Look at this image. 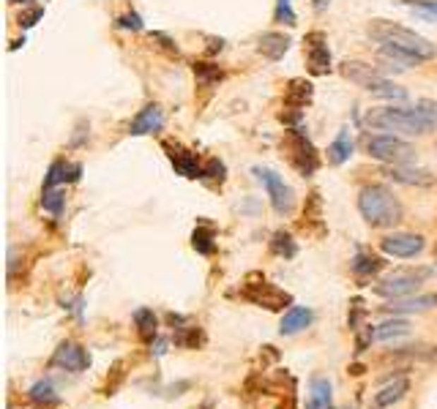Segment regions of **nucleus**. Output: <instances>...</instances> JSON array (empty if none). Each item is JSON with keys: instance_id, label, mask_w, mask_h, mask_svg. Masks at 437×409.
Returning a JSON list of instances; mask_svg holds the SVG:
<instances>
[{"instance_id": "nucleus-40", "label": "nucleus", "mask_w": 437, "mask_h": 409, "mask_svg": "<svg viewBox=\"0 0 437 409\" xmlns=\"http://www.w3.org/2000/svg\"><path fill=\"white\" fill-rule=\"evenodd\" d=\"M88 131H90V128H88L85 123H80V128H77V134H74V140H71V147H80V145L85 142V137H88Z\"/></svg>"}, {"instance_id": "nucleus-33", "label": "nucleus", "mask_w": 437, "mask_h": 409, "mask_svg": "<svg viewBox=\"0 0 437 409\" xmlns=\"http://www.w3.org/2000/svg\"><path fill=\"white\" fill-rule=\"evenodd\" d=\"M276 22H285V25H298V17L292 11V0H276V11H273Z\"/></svg>"}, {"instance_id": "nucleus-26", "label": "nucleus", "mask_w": 437, "mask_h": 409, "mask_svg": "<svg viewBox=\"0 0 437 409\" xmlns=\"http://www.w3.org/2000/svg\"><path fill=\"white\" fill-rule=\"evenodd\" d=\"M323 407H331V382L323 379V377H314L309 409H323Z\"/></svg>"}, {"instance_id": "nucleus-7", "label": "nucleus", "mask_w": 437, "mask_h": 409, "mask_svg": "<svg viewBox=\"0 0 437 409\" xmlns=\"http://www.w3.org/2000/svg\"><path fill=\"white\" fill-rule=\"evenodd\" d=\"M254 175H257V181H260V183L265 185L273 210H276L279 216H290L295 200H292V188L285 183V178H282V175H276V172L268 169V166H254Z\"/></svg>"}, {"instance_id": "nucleus-38", "label": "nucleus", "mask_w": 437, "mask_h": 409, "mask_svg": "<svg viewBox=\"0 0 437 409\" xmlns=\"http://www.w3.org/2000/svg\"><path fill=\"white\" fill-rule=\"evenodd\" d=\"M115 25H118L121 30H134V33L143 30V20H140V14H134V11H131V14H124Z\"/></svg>"}, {"instance_id": "nucleus-45", "label": "nucleus", "mask_w": 437, "mask_h": 409, "mask_svg": "<svg viewBox=\"0 0 437 409\" xmlns=\"http://www.w3.org/2000/svg\"><path fill=\"white\" fill-rule=\"evenodd\" d=\"M435 260H437V245H435Z\"/></svg>"}, {"instance_id": "nucleus-23", "label": "nucleus", "mask_w": 437, "mask_h": 409, "mask_svg": "<svg viewBox=\"0 0 437 409\" xmlns=\"http://www.w3.org/2000/svg\"><path fill=\"white\" fill-rule=\"evenodd\" d=\"M350 265H353L355 276H361V279H369V276H377V273L385 267V262H383L380 257H375V254H364V251H361V254L355 257Z\"/></svg>"}, {"instance_id": "nucleus-20", "label": "nucleus", "mask_w": 437, "mask_h": 409, "mask_svg": "<svg viewBox=\"0 0 437 409\" xmlns=\"http://www.w3.org/2000/svg\"><path fill=\"white\" fill-rule=\"evenodd\" d=\"M350 156H353V137H350V128H342L336 140L328 145V164L342 166L345 161H350Z\"/></svg>"}, {"instance_id": "nucleus-19", "label": "nucleus", "mask_w": 437, "mask_h": 409, "mask_svg": "<svg viewBox=\"0 0 437 409\" xmlns=\"http://www.w3.org/2000/svg\"><path fill=\"white\" fill-rule=\"evenodd\" d=\"M314 322V311L312 308H304V306H292L287 314H285V319H282V327H279V333L282 336H295V333H301V330H306V327Z\"/></svg>"}, {"instance_id": "nucleus-13", "label": "nucleus", "mask_w": 437, "mask_h": 409, "mask_svg": "<svg viewBox=\"0 0 437 409\" xmlns=\"http://www.w3.org/2000/svg\"><path fill=\"white\" fill-rule=\"evenodd\" d=\"M164 128V109L159 104H148L145 109H140L131 123H128V134L131 137H148V134H159Z\"/></svg>"}, {"instance_id": "nucleus-21", "label": "nucleus", "mask_w": 437, "mask_h": 409, "mask_svg": "<svg viewBox=\"0 0 437 409\" xmlns=\"http://www.w3.org/2000/svg\"><path fill=\"white\" fill-rule=\"evenodd\" d=\"M407 390H410V382H407L405 377H402V379H394L391 385H385V388L375 396V407H380V409L394 407V404H399V401L407 396Z\"/></svg>"}, {"instance_id": "nucleus-43", "label": "nucleus", "mask_w": 437, "mask_h": 409, "mask_svg": "<svg viewBox=\"0 0 437 409\" xmlns=\"http://www.w3.org/2000/svg\"><path fill=\"white\" fill-rule=\"evenodd\" d=\"M429 360H432V363H437V349L432 352V355H429Z\"/></svg>"}, {"instance_id": "nucleus-6", "label": "nucleus", "mask_w": 437, "mask_h": 409, "mask_svg": "<svg viewBox=\"0 0 437 409\" xmlns=\"http://www.w3.org/2000/svg\"><path fill=\"white\" fill-rule=\"evenodd\" d=\"M429 276L426 267H418V270H394L388 279H383L380 284L375 286V295L380 298H388V300H396V298H407V295H416V289L421 286V281Z\"/></svg>"}, {"instance_id": "nucleus-10", "label": "nucleus", "mask_w": 437, "mask_h": 409, "mask_svg": "<svg viewBox=\"0 0 437 409\" xmlns=\"http://www.w3.org/2000/svg\"><path fill=\"white\" fill-rule=\"evenodd\" d=\"M162 147H164L167 159H169V164L175 166L178 175H184V178H188V181H197V178L205 175V164H200V159H197L191 150H186L184 145L164 142Z\"/></svg>"}, {"instance_id": "nucleus-12", "label": "nucleus", "mask_w": 437, "mask_h": 409, "mask_svg": "<svg viewBox=\"0 0 437 409\" xmlns=\"http://www.w3.org/2000/svg\"><path fill=\"white\" fill-rule=\"evenodd\" d=\"M306 44H309V49H306V66H309V71H312L314 77L328 74L331 71V49H328L325 33H320V30L309 33Z\"/></svg>"}, {"instance_id": "nucleus-31", "label": "nucleus", "mask_w": 437, "mask_h": 409, "mask_svg": "<svg viewBox=\"0 0 437 409\" xmlns=\"http://www.w3.org/2000/svg\"><path fill=\"white\" fill-rule=\"evenodd\" d=\"M191 245H194V251H200V254L210 257V254L216 251V243H213V229H208V226H197V229H194V235H191Z\"/></svg>"}, {"instance_id": "nucleus-11", "label": "nucleus", "mask_w": 437, "mask_h": 409, "mask_svg": "<svg viewBox=\"0 0 437 409\" xmlns=\"http://www.w3.org/2000/svg\"><path fill=\"white\" fill-rule=\"evenodd\" d=\"M244 298L251 300V303H257V306H265L271 308V311H279V308L290 306L292 298L287 292H282V289H276L273 284L268 281H260V284H246L244 289Z\"/></svg>"}, {"instance_id": "nucleus-30", "label": "nucleus", "mask_w": 437, "mask_h": 409, "mask_svg": "<svg viewBox=\"0 0 437 409\" xmlns=\"http://www.w3.org/2000/svg\"><path fill=\"white\" fill-rule=\"evenodd\" d=\"M134 322H137V330H140V336H143L145 341L156 338V314H153L150 308L134 311Z\"/></svg>"}, {"instance_id": "nucleus-18", "label": "nucleus", "mask_w": 437, "mask_h": 409, "mask_svg": "<svg viewBox=\"0 0 437 409\" xmlns=\"http://www.w3.org/2000/svg\"><path fill=\"white\" fill-rule=\"evenodd\" d=\"M314 99V87L309 80H290L287 85V93H285V104L290 106V109H306Z\"/></svg>"}, {"instance_id": "nucleus-2", "label": "nucleus", "mask_w": 437, "mask_h": 409, "mask_svg": "<svg viewBox=\"0 0 437 409\" xmlns=\"http://www.w3.org/2000/svg\"><path fill=\"white\" fill-rule=\"evenodd\" d=\"M364 123L375 131H394V134H405V137H424L432 131V126L424 121L418 106H399V104L369 109L364 115Z\"/></svg>"}, {"instance_id": "nucleus-3", "label": "nucleus", "mask_w": 437, "mask_h": 409, "mask_svg": "<svg viewBox=\"0 0 437 409\" xmlns=\"http://www.w3.org/2000/svg\"><path fill=\"white\" fill-rule=\"evenodd\" d=\"M369 39L377 41L380 47H396V49H405V52H413L421 61H432L437 55V47L429 39L418 36L416 30L405 28V25H396L388 20H375L366 28Z\"/></svg>"}, {"instance_id": "nucleus-17", "label": "nucleus", "mask_w": 437, "mask_h": 409, "mask_svg": "<svg viewBox=\"0 0 437 409\" xmlns=\"http://www.w3.org/2000/svg\"><path fill=\"white\" fill-rule=\"evenodd\" d=\"M292 41L285 36V33H276V30H271V33H263L260 36V44H257V52L263 55V58H268V61H282L285 55H287V49H290Z\"/></svg>"}, {"instance_id": "nucleus-36", "label": "nucleus", "mask_w": 437, "mask_h": 409, "mask_svg": "<svg viewBox=\"0 0 437 409\" xmlns=\"http://www.w3.org/2000/svg\"><path fill=\"white\" fill-rule=\"evenodd\" d=\"M418 112L424 115V121L432 126V131L437 128V102H432V99H421V102L416 104Z\"/></svg>"}, {"instance_id": "nucleus-25", "label": "nucleus", "mask_w": 437, "mask_h": 409, "mask_svg": "<svg viewBox=\"0 0 437 409\" xmlns=\"http://www.w3.org/2000/svg\"><path fill=\"white\" fill-rule=\"evenodd\" d=\"M28 396L36 401V404H44V407H55L58 401H61V396L55 393V388H52V382H47V379H42V382H36V385H30V390H28Z\"/></svg>"}, {"instance_id": "nucleus-22", "label": "nucleus", "mask_w": 437, "mask_h": 409, "mask_svg": "<svg viewBox=\"0 0 437 409\" xmlns=\"http://www.w3.org/2000/svg\"><path fill=\"white\" fill-rule=\"evenodd\" d=\"M377 55H380V61L388 63V66H399V68H413V66H421V58L413 55V52H405V49H396V47H380L377 49Z\"/></svg>"}, {"instance_id": "nucleus-14", "label": "nucleus", "mask_w": 437, "mask_h": 409, "mask_svg": "<svg viewBox=\"0 0 437 409\" xmlns=\"http://www.w3.org/2000/svg\"><path fill=\"white\" fill-rule=\"evenodd\" d=\"M52 366H61L66 371L80 374V371L90 366V355L80 344H74V341H63L61 347L55 349V355H52Z\"/></svg>"}, {"instance_id": "nucleus-39", "label": "nucleus", "mask_w": 437, "mask_h": 409, "mask_svg": "<svg viewBox=\"0 0 437 409\" xmlns=\"http://www.w3.org/2000/svg\"><path fill=\"white\" fill-rule=\"evenodd\" d=\"M83 178V164L66 161V183H77Z\"/></svg>"}, {"instance_id": "nucleus-37", "label": "nucleus", "mask_w": 437, "mask_h": 409, "mask_svg": "<svg viewBox=\"0 0 437 409\" xmlns=\"http://www.w3.org/2000/svg\"><path fill=\"white\" fill-rule=\"evenodd\" d=\"M44 17V8L42 6H33V8H28V11H22L20 14V20H17V25H20V28H25V30H28V28H33V25H36V22L42 20Z\"/></svg>"}, {"instance_id": "nucleus-46", "label": "nucleus", "mask_w": 437, "mask_h": 409, "mask_svg": "<svg viewBox=\"0 0 437 409\" xmlns=\"http://www.w3.org/2000/svg\"><path fill=\"white\" fill-rule=\"evenodd\" d=\"M435 150H437V142H435Z\"/></svg>"}, {"instance_id": "nucleus-9", "label": "nucleus", "mask_w": 437, "mask_h": 409, "mask_svg": "<svg viewBox=\"0 0 437 409\" xmlns=\"http://www.w3.org/2000/svg\"><path fill=\"white\" fill-rule=\"evenodd\" d=\"M424 248H426L424 238L413 235V232H394V235L380 240V251L385 257H394V260H413Z\"/></svg>"}, {"instance_id": "nucleus-1", "label": "nucleus", "mask_w": 437, "mask_h": 409, "mask_svg": "<svg viewBox=\"0 0 437 409\" xmlns=\"http://www.w3.org/2000/svg\"><path fill=\"white\" fill-rule=\"evenodd\" d=\"M358 213L366 224L377 226V229L396 226L405 216L402 202L394 197V191L383 183H369L358 191Z\"/></svg>"}, {"instance_id": "nucleus-5", "label": "nucleus", "mask_w": 437, "mask_h": 409, "mask_svg": "<svg viewBox=\"0 0 437 409\" xmlns=\"http://www.w3.org/2000/svg\"><path fill=\"white\" fill-rule=\"evenodd\" d=\"M364 150L383 164H410L416 159V145L396 134H369L364 137Z\"/></svg>"}, {"instance_id": "nucleus-32", "label": "nucleus", "mask_w": 437, "mask_h": 409, "mask_svg": "<svg viewBox=\"0 0 437 409\" xmlns=\"http://www.w3.org/2000/svg\"><path fill=\"white\" fill-rule=\"evenodd\" d=\"M66 183V161H52L44 178V188H58Z\"/></svg>"}, {"instance_id": "nucleus-34", "label": "nucleus", "mask_w": 437, "mask_h": 409, "mask_svg": "<svg viewBox=\"0 0 437 409\" xmlns=\"http://www.w3.org/2000/svg\"><path fill=\"white\" fill-rule=\"evenodd\" d=\"M424 20L437 22V0H407Z\"/></svg>"}, {"instance_id": "nucleus-16", "label": "nucleus", "mask_w": 437, "mask_h": 409, "mask_svg": "<svg viewBox=\"0 0 437 409\" xmlns=\"http://www.w3.org/2000/svg\"><path fill=\"white\" fill-rule=\"evenodd\" d=\"M385 175L394 181V183L402 185H432L435 183V175L429 169H413L407 164H391L385 169Z\"/></svg>"}, {"instance_id": "nucleus-35", "label": "nucleus", "mask_w": 437, "mask_h": 409, "mask_svg": "<svg viewBox=\"0 0 437 409\" xmlns=\"http://www.w3.org/2000/svg\"><path fill=\"white\" fill-rule=\"evenodd\" d=\"M203 178H208V181H225L227 178V166H225V161H219V159H208L205 161V175Z\"/></svg>"}, {"instance_id": "nucleus-29", "label": "nucleus", "mask_w": 437, "mask_h": 409, "mask_svg": "<svg viewBox=\"0 0 437 409\" xmlns=\"http://www.w3.org/2000/svg\"><path fill=\"white\" fill-rule=\"evenodd\" d=\"M271 251L276 257H285V260H292L295 254H298V245L292 240L290 232H276L271 240Z\"/></svg>"}, {"instance_id": "nucleus-41", "label": "nucleus", "mask_w": 437, "mask_h": 409, "mask_svg": "<svg viewBox=\"0 0 437 409\" xmlns=\"http://www.w3.org/2000/svg\"><path fill=\"white\" fill-rule=\"evenodd\" d=\"M225 49V41L222 39H210V47H208V52L213 55V52H222Z\"/></svg>"}, {"instance_id": "nucleus-24", "label": "nucleus", "mask_w": 437, "mask_h": 409, "mask_svg": "<svg viewBox=\"0 0 437 409\" xmlns=\"http://www.w3.org/2000/svg\"><path fill=\"white\" fill-rule=\"evenodd\" d=\"M410 333V322L407 319H402V317H394V319H388V322H383V325L375 330V338L380 341H391V338H402V336H407Z\"/></svg>"}, {"instance_id": "nucleus-44", "label": "nucleus", "mask_w": 437, "mask_h": 409, "mask_svg": "<svg viewBox=\"0 0 437 409\" xmlns=\"http://www.w3.org/2000/svg\"><path fill=\"white\" fill-rule=\"evenodd\" d=\"M8 3H30V0H8Z\"/></svg>"}, {"instance_id": "nucleus-42", "label": "nucleus", "mask_w": 437, "mask_h": 409, "mask_svg": "<svg viewBox=\"0 0 437 409\" xmlns=\"http://www.w3.org/2000/svg\"><path fill=\"white\" fill-rule=\"evenodd\" d=\"M328 3H331V0H312V8L314 11H325V8H328Z\"/></svg>"}, {"instance_id": "nucleus-28", "label": "nucleus", "mask_w": 437, "mask_h": 409, "mask_svg": "<svg viewBox=\"0 0 437 409\" xmlns=\"http://www.w3.org/2000/svg\"><path fill=\"white\" fill-rule=\"evenodd\" d=\"M42 207L52 216H61L66 207V191L61 185L58 188H42Z\"/></svg>"}, {"instance_id": "nucleus-4", "label": "nucleus", "mask_w": 437, "mask_h": 409, "mask_svg": "<svg viewBox=\"0 0 437 409\" xmlns=\"http://www.w3.org/2000/svg\"><path fill=\"white\" fill-rule=\"evenodd\" d=\"M342 77L355 82L358 87H364L366 93H372L377 99H388V102H407V90L394 85L377 66H369L364 61H345L342 63Z\"/></svg>"}, {"instance_id": "nucleus-15", "label": "nucleus", "mask_w": 437, "mask_h": 409, "mask_svg": "<svg viewBox=\"0 0 437 409\" xmlns=\"http://www.w3.org/2000/svg\"><path fill=\"white\" fill-rule=\"evenodd\" d=\"M437 306V295H407V298H396L388 300V306H383L385 311H391L394 317L402 314H424L429 308Z\"/></svg>"}, {"instance_id": "nucleus-8", "label": "nucleus", "mask_w": 437, "mask_h": 409, "mask_svg": "<svg viewBox=\"0 0 437 409\" xmlns=\"http://www.w3.org/2000/svg\"><path fill=\"white\" fill-rule=\"evenodd\" d=\"M290 150H292L290 161L298 169V175L312 178L314 172H317V166H320V156H317V147L312 145V140L306 137V131L301 126H295L290 131Z\"/></svg>"}, {"instance_id": "nucleus-27", "label": "nucleus", "mask_w": 437, "mask_h": 409, "mask_svg": "<svg viewBox=\"0 0 437 409\" xmlns=\"http://www.w3.org/2000/svg\"><path fill=\"white\" fill-rule=\"evenodd\" d=\"M194 77H197V82H200L203 87H210V85L225 80V71H222L219 66H213V63L197 61L194 63Z\"/></svg>"}]
</instances>
